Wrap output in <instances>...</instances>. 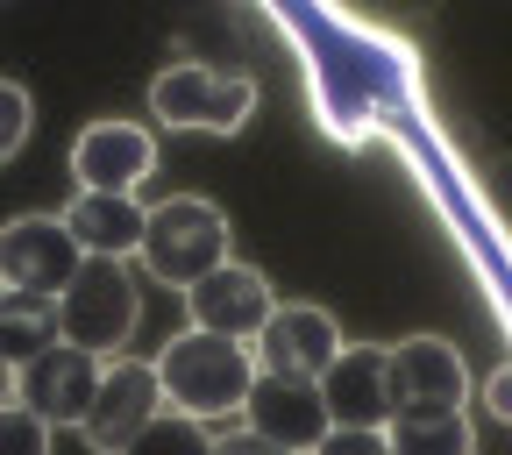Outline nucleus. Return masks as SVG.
Listing matches in <instances>:
<instances>
[{
    "instance_id": "16",
    "label": "nucleus",
    "mask_w": 512,
    "mask_h": 455,
    "mask_svg": "<svg viewBox=\"0 0 512 455\" xmlns=\"http://www.w3.org/2000/svg\"><path fill=\"white\" fill-rule=\"evenodd\" d=\"M50 342H64L57 335V299H43V292H0V356L22 370Z\"/></svg>"
},
{
    "instance_id": "12",
    "label": "nucleus",
    "mask_w": 512,
    "mask_h": 455,
    "mask_svg": "<svg viewBox=\"0 0 512 455\" xmlns=\"http://www.w3.org/2000/svg\"><path fill=\"white\" fill-rule=\"evenodd\" d=\"M320 392H328L335 427H392V413H399V399H392V349L349 342V349L328 363Z\"/></svg>"
},
{
    "instance_id": "20",
    "label": "nucleus",
    "mask_w": 512,
    "mask_h": 455,
    "mask_svg": "<svg viewBox=\"0 0 512 455\" xmlns=\"http://www.w3.org/2000/svg\"><path fill=\"white\" fill-rule=\"evenodd\" d=\"M313 455H392V434L384 427H328V441Z\"/></svg>"
},
{
    "instance_id": "4",
    "label": "nucleus",
    "mask_w": 512,
    "mask_h": 455,
    "mask_svg": "<svg viewBox=\"0 0 512 455\" xmlns=\"http://www.w3.org/2000/svg\"><path fill=\"white\" fill-rule=\"evenodd\" d=\"M256 114L249 72H214V64H164L150 79V121L157 128H200V136H235Z\"/></svg>"
},
{
    "instance_id": "23",
    "label": "nucleus",
    "mask_w": 512,
    "mask_h": 455,
    "mask_svg": "<svg viewBox=\"0 0 512 455\" xmlns=\"http://www.w3.org/2000/svg\"><path fill=\"white\" fill-rule=\"evenodd\" d=\"M484 406H491L498 420H512V363H505V370H491V384H484Z\"/></svg>"
},
{
    "instance_id": "8",
    "label": "nucleus",
    "mask_w": 512,
    "mask_h": 455,
    "mask_svg": "<svg viewBox=\"0 0 512 455\" xmlns=\"http://www.w3.org/2000/svg\"><path fill=\"white\" fill-rule=\"evenodd\" d=\"M271 278L256 264H228L207 271L200 285H185V328H207V335H228V342H256L271 320Z\"/></svg>"
},
{
    "instance_id": "10",
    "label": "nucleus",
    "mask_w": 512,
    "mask_h": 455,
    "mask_svg": "<svg viewBox=\"0 0 512 455\" xmlns=\"http://www.w3.org/2000/svg\"><path fill=\"white\" fill-rule=\"evenodd\" d=\"M242 427L271 434V441L292 448V455H313L320 441H328L335 413H328L320 377H264V370H256V392H249V406H242Z\"/></svg>"
},
{
    "instance_id": "18",
    "label": "nucleus",
    "mask_w": 512,
    "mask_h": 455,
    "mask_svg": "<svg viewBox=\"0 0 512 455\" xmlns=\"http://www.w3.org/2000/svg\"><path fill=\"white\" fill-rule=\"evenodd\" d=\"M50 420L43 413H29L22 399L15 406H0V455H50Z\"/></svg>"
},
{
    "instance_id": "24",
    "label": "nucleus",
    "mask_w": 512,
    "mask_h": 455,
    "mask_svg": "<svg viewBox=\"0 0 512 455\" xmlns=\"http://www.w3.org/2000/svg\"><path fill=\"white\" fill-rule=\"evenodd\" d=\"M15 377H22V370H15L8 356H0V406H15Z\"/></svg>"
},
{
    "instance_id": "6",
    "label": "nucleus",
    "mask_w": 512,
    "mask_h": 455,
    "mask_svg": "<svg viewBox=\"0 0 512 455\" xmlns=\"http://www.w3.org/2000/svg\"><path fill=\"white\" fill-rule=\"evenodd\" d=\"M164 413V384H157V363H136V356H107L100 370V392H93V413H86V448L93 455H121L150 420Z\"/></svg>"
},
{
    "instance_id": "9",
    "label": "nucleus",
    "mask_w": 512,
    "mask_h": 455,
    "mask_svg": "<svg viewBox=\"0 0 512 455\" xmlns=\"http://www.w3.org/2000/svg\"><path fill=\"white\" fill-rule=\"evenodd\" d=\"M249 349H256V370L264 377H328V363L349 342H342L328 306H271L264 335H256Z\"/></svg>"
},
{
    "instance_id": "15",
    "label": "nucleus",
    "mask_w": 512,
    "mask_h": 455,
    "mask_svg": "<svg viewBox=\"0 0 512 455\" xmlns=\"http://www.w3.org/2000/svg\"><path fill=\"white\" fill-rule=\"evenodd\" d=\"M384 434H392V455H470L463 406H399Z\"/></svg>"
},
{
    "instance_id": "19",
    "label": "nucleus",
    "mask_w": 512,
    "mask_h": 455,
    "mask_svg": "<svg viewBox=\"0 0 512 455\" xmlns=\"http://www.w3.org/2000/svg\"><path fill=\"white\" fill-rule=\"evenodd\" d=\"M29 121H36V107H29V86L0 79V164H8V157L29 143Z\"/></svg>"
},
{
    "instance_id": "21",
    "label": "nucleus",
    "mask_w": 512,
    "mask_h": 455,
    "mask_svg": "<svg viewBox=\"0 0 512 455\" xmlns=\"http://www.w3.org/2000/svg\"><path fill=\"white\" fill-rule=\"evenodd\" d=\"M214 455H292V448H278L271 434H256V427H235V434L214 441Z\"/></svg>"
},
{
    "instance_id": "13",
    "label": "nucleus",
    "mask_w": 512,
    "mask_h": 455,
    "mask_svg": "<svg viewBox=\"0 0 512 455\" xmlns=\"http://www.w3.org/2000/svg\"><path fill=\"white\" fill-rule=\"evenodd\" d=\"M392 399L399 406H463L470 399V370H463L456 342H441V335L392 342Z\"/></svg>"
},
{
    "instance_id": "2",
    "label": "nucleus",
    "mask_w": 512,
    "mask_h": 455,
    "mask_svg": "<svg viewBox=\"0 0 512 455\" xmlns=\"http://www.w3.org/2000/svg\"><path fill=\"white\" fill-rule=\"evenodd\" d=\"M235 242V228H228V214L214 207V200H200V192H171V200H157L150 207V228H143V271L157 278V285H200L207 271H221L228 264V249Z\"/></svg>"
},
{
    "instance_id": "5",
    "label": "nucleus",
    "mask_w": 512,
    "mask_h": 455,
    "mask_svg": "<svg viewBox=\"0 0 512 455\" xmlns=\"http://www.w3.org/2000/svg\"><path fill=\"white\" fill-rule=\"evenodd\" d=\"M79 264H86V249H79L72 228H64V214H22V221L0 228V285L8 292L57 299L79 278Z\"/></svg>"
},
{
    "instance_id": "7",
    "label": "nucleus",
    "mask_w": 512,
    "mask_h": 455,
    "mask_svg": "<svg viewBox=\"0 0 512 455\" xmlns=\"http://www.w3.org/2000/svg\"><path fill=\"white\" fill-rule=\"evenodd\" d=\"M100 370H107V356H93V349H79V342H50L36 363H22L15 399H22L29 413H43L50 427H86L93 392H100Z\"/></svg>"
},
{
    "instance_id": "17",
    "label": "nucleus",
    "mask_w": 512,
    "mask_h": 455,
    "mask_svg": "<svg viewBox=\"0 0 512 455\" xmlns=\"http://www.w3.org/2000/svg\"><path fill=\"white\" fill-rule=\"evenodd\" d=\"M121 455H214V441H207V420H192V413H171V406H164Z\"/></svg>"
},
{
    "instance_id": "22",
    "label": "nucleus",
    "mask_w": 512,
    "mask_h": 455,
    "mask_svg": "<svg viewBox=\"0 0 512 455\" xmlns=\"http://www.w3.org/2000/svg\"><path fill=\"white\" fill-rule=\"evenodd\" d=\"M484 200H491V214L512 221V157H498V164L484 171Z\"/></svg>"
},
{
    "instance_id": "14",
    "label": "nucleus",
    "mask_w": 512,
    "mask_h": 455,
    "mask_svg": "<svg viewBox=\"0 0 512 455\" xmlns=\"http://www.w3.org/2000/svg\"><path fill=\"white\" fill-rule=\"evenodd\" d=\"M64 228L79 235L86 256H114V264H128V256H143L150 207L136 200V192H79V200L64 207Z\"/></svg>"
},
{
    "instance_id": "11",
    "label": "nucleus",
    "mask_w": 512,
    "mask_h": 455,
    "mask_svg": "<svg viewBox=\"0 0 512 455\" xmlns=\"http://www.w3.org/2000/svg\"><path fill=\"white\" fill-rule=\"evenodd\" d=\"M157 171V136L143 121H86L72 143V178L79 192H136Z\"/></svg>"
},
{
    "instance_id": "3",
    "label": "nucleus",
    "mask_w": 512,
    "mask_h": 455,
    "mask_svg": "<svg viewBox=\"0 0 512 455\" xmlns=\"http://www.w3.org/2000/svg\"><path fill=\"white\" fill-rule=\"evenodd\" d=\"M136 313H143V292H136V278H128V264L86 256L79 278L57 292V335L93 349V356H121V342L136 335Z\"/></svg>"
},
{
    "instance_id": "1",
    "label": "nucleus",
    "mask_w": 512,
    "mask_h": 455,
    "mask_svg": "<svg viewBox=\"0 0 512 455\" xmlns=\"http://www.w3.org/2000/svg\"><path fill=\"white\" fill-rule=\"evenodd\" d=\"M150 363H157V384H164V406L192 413V420H228L256 392V349L228 342V335H207V328L171 335Z\"/></svg>"
}]
</instances>
